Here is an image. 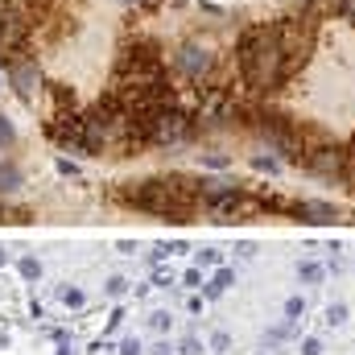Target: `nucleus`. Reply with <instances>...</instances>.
Here are the masks:
<instances>
[{
  "mask_svg": "<svg viewBox=\"0 0 355 355\" xmlns=\"http://www.w3.org/2000/svg\"><path fill=\"white\" fill-rule=\"evenodd\" d=\"M120 355H141V343H137V339H124V343H120Z\"/></svg>",
  "mask_w": 355,
  "mask_h": 355,
  "instance_id": "21",
  "label": "nucleus"
},
{
  "mask_svg": "<svg viewBox=\"0 0 355 355\" xmlns=\"http://www.w3.org/2000/svg\"><path fill=\"white\" fill-rule=\"evenodd\" d=\"M21 277H25V281H37V277H42V265H37V261H33V257H21Z\"/></svg>",
  "mask_w": 355,
  "mask_h": 355,
  "instance_id": "14",
  "label": "nucleus"
},
{
  "mask_svg": "<svg viewBox=\"0 0 355 355\" xmlns=\"http://www.w3.org/2000/svg\"><path fill=\"white\" fill-rule=\"evenodd\" d=\"M124 289H128V281H124V277H112V281H107V293H112V297H120Z\"/></svg>",
  "mask_w": 355,
  "mask_h": 355,
  "instance_id": "17",
  "label": "nucleus"
},
{
  "mask_svg": "<svg viewBox=\"0 0 355 355\" xmlns=\"http://www.w3.org/2000/svg\"><path fill=\"white\" fill-rule=\"evenodd\" d=\"M62 302H67V306H83V293H79V289H62Z\"/></svg>",
  "mask_w": 355,
  "mask_h": 355,
  "instance_id": "20",
  "label": "nucleus"
},
{
  "mask_svg": "<svg viewBox=\"0 0 355 355\" xmlns=\"http://www.w3.org/2000/svg\"><path fill=\"white\" fill-rule=\"evenodd\" d=\"M215 261H219V252H211V248H207V252H198V265H215Z\"/></svg>",
  "mask_w": 355,
  "mask_h": 355,
  "instance_id": "27",
  "label": "nucleus"
},
{
  "mask_svg": "<svg viewBox=\"0 0 355 355\" xmlns=\"http://www.w3.org/2000/svg\"><path fill=\"white\" fill-rule=\"evenodd\" d=\"M327 318H331V322H343V318H347V306H331Z\"/></svg>",
  "mask_w": 355,
  "mask_h": 355,
  "instance_id": "22",
  "label": "nucleus"
},
{
  "mask_svg": "<svg viewBox=\"0 0 355 355\" xmlns=\"http://www.w3.org/2000/svg\"><path fill=\"white\" fill-rule=\"evenodd\" d=\"M202 198V178H145V182H132L124 190V202L137 207V211H149V215H162V219H186Z\"/></svg>",
  "mask_w": 355,
  "mask_h": 355,
  "instance_id": "2",
  "label": "nucleus"
},
{
  "mask_svg": "<svg viewBox=\"0 0 355 355\" xmlns=\"http://www.w3.org/2000/svg\"><path fill=\"white\" fill-rule=\"evenodd\" d=\"M4 71H8V83H12V91H17L21 99H33V91L42 83V71H37L33 58H17V62H8Z\"/></svg>",
  "mask_w": 355,
  "mask_h": 355,
  "instance_id": "8",
  "label": "nucleus"
},
{
  "mask_svg": "<svg viewBox=\"0 0 355 355\" xmlns=\"http://www.w3.org/2000/svg\"><path fill=\"white\" fill-rule=\"evenodd\" d=\"M302 310H306V302H302V297H289V302H285V314H289V318H297Z\"/></svg>",
  "mask_w": 355,
  "mask_h": 355,
  "instance_id": "18",
  "label": "nucleus"
},
{
  "mask_svg": "<svg viewBox=\"0 0 355 355\" xmlns=\"http://www.w3.org/2000/svg\"><path fill=\"white\" fill-rule=\"evenodd\" d=\"M0 265H4V248H0Z\"/></svg>",
  "mask_w": 355,
  "mask_h": 355,
  "instance_id": "29",
  "label": "nucleus"
},
{
  "mask_svg": "<svg viewBox=\"0 0 355 355\" xmlns=\"http://www.w3.org/2000/svg\"><path fill=\"white\" fill-rule=\"evenodd\" d=\"M198 352H202V347H198L194 339H186V343H182V355H198Z\"/></svg>",
  "mask_w": 355,
  "mask_h": 355,
  "instance_id": "28",
  "label": "nucleus"
},
{
  "mask_svg": "<svg viewBox=\"0 0 355 355\" xmlns=\"http://www.w3.org/2000/svg\"><path fill=\"white\" fill-rule=\"evenodd\" d=\"M306 170L318 178H331V182H347V149L322 141V145H314L306 153Z\"/></svg>",
  "mask_w": 355,
  "mask_h": 355,
  "instance_id": "5",
  "label": "nucleus"
},
{
  "mask_svg": "<svg viewBox=\"0 0 355 355\" xmlns=\"http://www.w3.org/2000/svg\"><path fill=\"white\" fill-rule=\"evenodd\" d=\"M202 162L215 166V170H227V157H223V153H202Z\"/></svg>",
  "mask_w": 355,
  "mask_h": 355,
  "instance_id": "16",
  "label": "nucleus"
},
{
  "mask_svg": "<svg viewBox=\"0 0 355 355\" xmlns=\"http://www.w3.org/2000/svg\"><path fill=\"white\" fill-rule=\"evenodd\" d=\"M277 33H281L285 67H289V75H297V71L310 62V54H314V17H310V12L285 17V21H277Z\"/></svg>",
  "mask_w": 355,
  "mask_h": 355,
  "instance_id": "4",
  "label": "nucleus"
},
{
  "mask_svg": "<svg viewBox=\"0 0 355 355\" xmlns=\"http://www.w3.org/2000/svg\"><path fill=\"white\" fill-rule=\"evenodd\" d=\"M257 170H268V174H277V157H257Z\"/></svg>",
  "mask_w": 355,
  "mask_h": 355,
  "instance_id": "24",
  "label": "nucleus"
},
{
  "mask_svg": "<svg viewBox=\"0 0 355 355\" xmlns=\"http://www.w3.org/2000/svg\"><path fill=\"white\" fill-rule=\"evenodd\" d=\"M302 355H322V347H318V339H306V343H302Z\"/></svg>",
  "mask_w": 355,
  "mask_h": 355,
  "instance_id": "26",
  "label": "nucleus"
},
{
  "mask_svg": "<svg viewBox=\"0 0 355 355\" xmlns=\"http://www.w3.org/2000/svg\"><path fill=\"white\" fill-rule=\"evenodd\" d=\"M240 75H244V87L257 91V95H268V91H277L289 79L277 25L244 29V37H240Z\"/></svg>",
  "mask_w": 355,
  "mask_h": 355,
  "instance_id": "1",
  "label": "nucleus"
},
{
  "mask_svg": "<svg viewBox=\"0 0 355 355\" xmlns=\"http://www.w3.org/2000/svg\"><path fill=\"white\" fill-rule=\"evenodd\" d=\"M166 327H170V314H166V310H157V314H153V331H166Z\"/></svg>",
  "mask_w": 355,
  "mask_h": 355,
  "instance_id": "23",
  "label": "nucleus"
},
{
  "mask_svg": "<svg viewBox=\"0 0 355 355\" xmlns=\"http://www.w3.org/2000/svg\"><path fill=\"white\" fill-rule=\"evenodd\" d=\"M12 145H17V128H12V120L0 116V149H12Z\"/></svg>",
  "mask_w": 355,
  "mask_h": 355,
  "instance_id": "13",
  "label": "nucleus"
},
{
  "mask_svg": "<svg viewBox=\"0 0 355 355\" xmlns=\"http://www.w3.org/2000/svg\"><path fill=\"white\" fill-rule=\"evenodd\" d=\"M0 91H4V75H0Z\"/></svg>",
  "mask_w": 355,
  "mask_h": 355,
  "instance_id": "30",
  "label": "nucleus"
},
{
  "mask_svg": "<svg viewBox=\"0 0 355 355\" xmlns=\"http://www.w3.org/2000/svg\"><path fill=\"white\" fill-rule=\"evenodd\" d=\"M174 67L186 75V79L202 83V79L211 75V67H215V54H211L207 46H198V42H186V46L174 54Z\"/></svg>",
  "mask_w": 355,
  "mask_h": 355,
  "instance_id": "7",
  "label": "nucleus"
},
{
  "mask_svg": "<svg viewBox=\"0 0 355 355\" xmlns=\"http://www.w3.org/2000/svg\"><path fill=\"white\" fill-rule=\"evenodd\" d=\"M190 137H194V120H190L186 112H178L174 103L153 116V141H157V145H182V141H190Z\"/></svg>",
  "mask_w": 355,
  "mask_h": 355,
  "instance_id": "6",
  "label": "nucleus"
},
{
  "mask_svg": "<svg viewBox=\"0 0 355 355\" xmlns=\"http://www.w3.org/2000/svg\"><path fill=\"white\" fill-rule=\"evenodd\" d=\"M335 12H339L343 21H352V25H355V0H335Z\"/></svg>",
  "mask_w": 355,
  "mask_h": 355,
  "instance_id": "15",
  "label": "nucleus"
},
{
  "mask_svg": "<svg viewBox=\"0 0 355 355\" xmlns=\"http://www.w3.org/2000/svg\"><path fill=\"white\" fill-rule=\"evenodd\" d=\"M293 215L306 219V223H335V219H339V211H335L331 202H297Z\"/></svg>",
  "mask_w": 355,
  "mask_h": 355,
  "instance_id": "10",
  "label": "nucleus"
},
{
  "mask_svg": "<svg viewBox=\"0 0 355 355\" xmlns=\"http://www.w3.org/2000/svg\"><path fill=\"white\" fill-rule=\"evenodd\" d=\"M227 285H232V268H219V272H215V281L207 285V297H219Z\"/></svg>",
  "mask_w": 355,
  "mask_h": 355,
  "instance_id": "12",
  "label": "nucleus"
},
{
  "mask_svg": "<svg viewBox=\"0 0 355 355\" xmlns=\"http://www.w3.org/2000/svg\"><path fill=\"white\" fill-rule=\"evenodd\" d=\"M29 33H33V4L29 0H4L0 4V62L4 67L25 58Z\"/></svg>",
  "mask_w": 355,
  "mask_h": 355,
  "instance_id": "3",
  "label": "nucleus"
},
{
  "mask_svg": "<svg viewBox=\"0 0 355 355\" xmlns=\"http://www.w3.org/2000/svg\"><path fill=\"white\" fill-rule=\"evenodd\" d=\"M50 137H54L58 145H67V149H79V153H83V116H67V112H58V116H54V124H50Z\"/></svg>",
  "mask_w": 355,
  "mask_h": 355,
  "instance_id": "9",
  "label": "nucleus"
},
{
  "mask_svg": "<svg viewBox=\"0 0 355 355\" xmlns=\"http://www.w3.org/2000/svg\"><path fill=\"white\" fill-rule=\"evenodd\" d=\"M302 277H306V281H318V277H322V268H318V265H302Z\"/></svg>",
  "mask_w": 355,
  "mask_h": 355,
  "instance_id": "25",
  "label": "nucleus"
},
{
  "mask_svg": "<svg viewBox=\"0 0 355 355\" xmlns=\"http://www.w3.org/2000/svg\"><path fill=\"white\" fill-rule=\"evenodd\" d=\"M21 190V166L17 162H0V198Z\"/></svg>",
  "mask_w": 355,
  "mask_h": 355,
  "instance_id": "11",
  "label": "nucleus"
},
{
  "mask_svg": "<svg viewBox=\"0 0 355 355\" xmlns=\"http://www.w3.org/2000/svg\"><path fill=\"white\" fill-rule=\"evenodd\" d=\"M347 186L355 190V141H352V149H347Z\"/></svg>",
  "mask_w": 355,
  "mask_h": 355,
  "instance_id": "19",
  "label": "nucleus"
}]
</instances>
